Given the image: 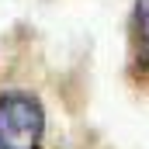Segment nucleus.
<instances>
[{"instance_id": "f257e3e1", "label": "nucleus", "mask_w": 149, "mask_h": 149, "mask_svg": "<svg viewBox=\"0 0 149 149\" xmlns=\"http://www.w3.org/2000/svg\"><path fill=\"white\" fill-rule=\"evenodd\" d=\"M45 108L31 90L0 94V149H42Z\"/></svg>"}, {"instance_id": "f03ea898", "label": "nucleus", "mask_w": 149, "mask_h": 149, "mask_svg": "<svg viewBox=\"0 0 149 149\" xmlns=\"http://www.w3.org/2000/svg\"><path fill=\"white\" fill-rule=\"evenodd\" d=\"M132 52H135V70L149 73V0L132 3Z\"/></svg>"}]
</instances>
